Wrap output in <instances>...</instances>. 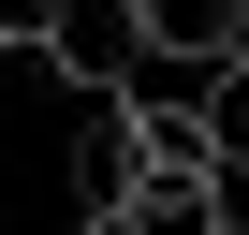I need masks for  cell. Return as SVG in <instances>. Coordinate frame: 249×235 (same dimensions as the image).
I'll return each mask as SVG.
<instances>
[{
	"label": "cell",
	"mask_w": 249,
	"mask_h": 235,
	"mask_svg": "<svg viewBox=\"0 0 249 235\" xmlns=\"http://www.w3.org/2000/svg\"><path fill=\"white\" fill-rule=\"evenodd\" d=\"M132 191H147V118H132V88H88V118H73V206L117 220Z\"/></svg>",
	"instance_id": "2"
},
{
	"label": "cell",
	"mask_w": 249,
	"mask_h": 235,
	"mask_svg": "<svg viewBox=\"0 0 249 235\" xmlns=\"http://www.w3.org/2000/svg\"><path fill=\"white\" fill-rule=\"evenodd\" d=\"M30 44H44V15H15V0H0V74H15Z\"/></svg>",
	"instance_id": "5"
},
{
	"label": "cell",
	"mask_w": 249,
	"mask_h": 235,
	"mask_svg": "<svg viewBox=\"0 0 249 235\" xmlns=\"http://www.w3.org/2000/svg\"><path fill=\"white\" fill-rule=\"evenodd\" d=\"M103 235H234V191H220V162H147V191Z\"/></svg>",
	"instance_id": "3"
},
{
	"label": "cell",
	"mask_w": 249,
	"mask_h": 235,
	"mask_svg": "<svg viewBox=\"0 0 249 235\" xmlns=\"http://www.w3.org/2000/svg\"><path fill=\"white\" fill-rule=\"evenodd\" d=\"M205 118H220V162L249 176V59H220V74H205Z\"/></svg>",
	"instance_id": "4"
},
{
	"label": "cell",
	"mask_w": 249,
	"mask_h": 235,
	"mask_svg": "<svg viewBox=\"0 0 249 235\" xmlns=\"http://www.w3.org/2000/svg\"><path fill=\"white\" fill-rule=\"evenodd\" d=\"M44 59L73 74V103L88 88H132L147 74V15H132V0H44Z\"/></svg>",
	"instance_id": "1"
}]
</instances>
